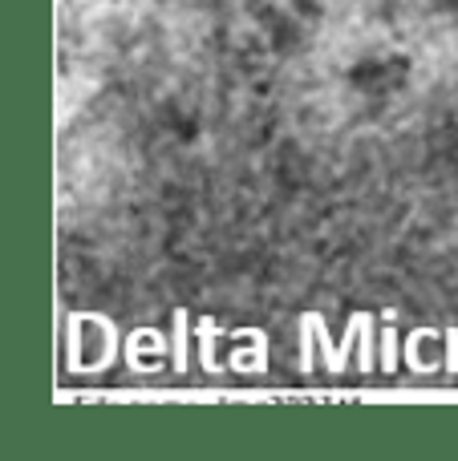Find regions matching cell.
<instances>
[{
    "label": "cell",
    "mask_w": 458,
    "mask_h": 461,
    "mask_svg": "<svg viewBox=\"0 0 458 461\" xmlns=\"http://www.w3.org/2000/svg\"><path fill=\"white\" fill-rule=\"evenodd\" d=\"M446 373H458V328H451V336H446Z\"/></svg>",
    "instance_id": "obj_6"
},
{
    "label": "cell",
    "mask_w": 458,
    "mask_h": 461,
    "mask_svg": "<svg viewBox=\"0 0 458 461\" xmlns=\"http://www.w3.org/2000/svg\"><path fill=\"white\" fill-rule=\"evenodd\" d=\"M191 368V352H187V312H175V373Z\"/></svg>",
    "instance_id": "obj_3"
},
{
    "label": "cell",
    "mask_w": 458,
    "mask_h": 461,
    "mask_svg": "<svg viewBox=\"0 0 458 461\" xmlns=\"http://www.w3.org/2000/svg\"><path fill=\"white\" fill-rule=\"evenodd\" d=\"M248 336H252V352H235V368L260 376L268 368V340L260 332H252V328H248Z\"/></svg>",
    "instance_id": "obj_1"
},
{
    "label": "cell",
    "mask_w": 458,
    "mask_h": 461,
    "mask_svg": "<svg viewBox=\"0 0 458 461\" xmlns=\"http://www.w3.org/2000/svg\"><path fill=\"white\" fill-rule=\"evenodd\" d=\"M381 368H386V373H394L398 368V332L394 328L381 332Z\"/></svg>",
    "instance_id": "obj_4"
},
{
    "label": "cell",
    "mask_w": 458,
    "mask_h": 461,
    "mask_svg": "<svg viewBox=\"0 0 458 461\" xmlns=\"http://www.w3.org/2000/svg\"><path fill=\"white\" fill-rule=\"evenodd\" d=\"M199 340H203V352H199L203 368H207L211 376H219L224 373V365L215 360V320H199Z\"/></svg>",
    "instance_id": "obj_2"
},
{
    "label": "cell",
    "mask_w": 458,
    "mask_h": 461,
    "mask_svg": "<svg viewBox=\"0 0 458 461\" xmlns=\"http://www.w3.org/2000/svg\"><path fill=\"white\" fill-rule=\"evenodd\" d=\"M370 328H373V316H365V328H362V373H370L373 368V340H370Z\"/></svg>",
    "instance_id": "obj_5"
}]
</instances>
